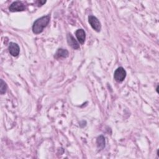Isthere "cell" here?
I'll list each match as a JSON object with an SVG mask.
<instances>
[{"mask_svg": "<svg viewBox=\"0 0 159 159\" xmlns=\"http://www.w3.org/2000/svg\"><path fill=\"white\" fill-rule=\"evenodd\" d=\"M50 16L47 15L37 19L33 24L32 31L35 34H39L43 30V29L47 26L50 22Z\"/></svg>", "mask_w": 159, "mask_h": 159, "instance_id": "cell-1", "label": "cell"}, {"mask_svg": "<svg viewBox=\"0 0 159 159\" xmlns=\"http://www.w3.org/2000/svg\"><path fill=\"white\" fill-rule=\"evenodd\" d=\"M126 71L122 67L117 68L114 71V80L117 82H122L124 80L126 77Z\"/></svg>", "mask_w": 159, "mask_h": 159, "instance_id": "cell-2", "label": "cell"}, {"mask_svg": "<svg viewBox=\"0 0 159 159\" xmlns=\"http://www.w3.org/2000/svg\"><path fill=\"white\" fill-rule=\"evenodd\" d=\"M88 22L91 27L96 32H99L101 29V25L99 20L94 16H89L88 17Z\"/></svg>", "mask_w": 159, "mask_h": 159, "instance_id": "cell-3", "label": "cell"}, {"mask_svg": "<svg viewBox=\"0 0 159 159\" xmlns=\"http://www.w3.org/2000/svg\"><path fill=\"white\" fill-rule=\"evenodd\" d=\"M25 5L20 1L13 2L9 6V9L11 12H19L25 10Z\"/></svg>", "mask_w": 159, "mask_h": 159, "instance_id": "cell-4", "label": "cell"}, {"mask_svg": "<svg viewBox=\"0 0 159 159\" xmlns=\"http://www.w3.org/2000/svg\"><path fill=\"white\" fill-rule=\"evenodd\" d=\"M8 49L10 54L13 57H17L19 54L20 48L19 45L14 42H11L9 43Z\"/></svg>", "mask_w": 159, "mask_h": 159, "instance_id": "cell-5", "label": "cell"}, {"mask_svg": "<svg viewBox=\"0 0 159 159\" xmlns=\"http://www.w3.org/2000/svg\"><path fill=\"white\" fill-rule=\"evenodd\" d=\"M67 42L69 46H70L73 49H78L80 48V45L76 39L73 37L71 34H68L66 36Z\"/></svg>", "mask_w": 159, "mask_h": 159, "instance_id": "cell-6", "label": "cell"}, {"mask_svg": "<svg viewBox=\"0 0 159 159\" xmlns=\"http://www.w3.org/2000/svg\"><path fill=\"white\" fill-rule=\"evenodd\" d=\"M75 35L78 42L81 44H83L84 43L85 39H86V34L84 30L82 29H78L75 32Z\"/></svg>", "mask_w": 159, "mask_h": 159, "instance_id": "cell-7", "label": "cell"}, {"mask_svg": "<svg viewBox=\"0 0 159 159\" xmlns=\"http://www.w3.org/2000/svg\"><path fill=\"white\" fill-rule=\"evenodd\" d=\"M69 53L66 49L63 48H58L56 52L54 57L57 59L61 58H66L68 57Z\"/></svg>", "mask_w": 159, "mask_h": 159, "instance_id": "cell-8", "label": "cell"}, {"mask_svg": "<svg viewBox=\"0 0 159 159\" xmlns=\"http://www.w3.org/2000/svg\"><path fill=\"white\" fill-rule=\"evenodd\" d=\"M105 138L103 135H100L97 138L96 140V143H97V147L99 149L102 150L105 147Z\"/></svg>", "mask_w": 159, "mask_h": 159, "instance_id": "cell-9", "label": "cell"}, {"mask_svg": "<svg viewBox=\"0 0 159 159\" xmlns=\"http://www.w3.org/2000/svg\"><path fill=\"white\" fill-rule=\"evenodd\" d=\"M7 89V84L6 83L2 80H1V83H0V93L1 94H3L6 93Z\"/></svg>", "mask_w": 159, "mask_h": 159, "instance_id": "cell-10", "label": "cell"}, {"mask_svg": "<svg viewBox=\"0 0 159 159\" xmlns=\"http://www.w3.org/2000/svg\"><path fill=\"white\" fill-rule=\"evenodd\" d=\"M37 2L38 3L37 4L38 6H42L43 4H45L46 2V1H37Z\"/></svg>", "mask_w": 159, "mask_h": 159, "instance_id": "cell-11", "label": "cell"}, {"mask_svg": "<svg viewBox=\"0 0 159 159\" xmlns=\"http://www.w3.org/2000/svg\"><path fill=\"white\" fill-rule=\"evenodd\" d=\"M158 86H157V93H158Z\"/></svg>", "mask_w": 159, "mask_h": 159, "instance_id": "cell-12", "label": "cell"}]
</instances>
